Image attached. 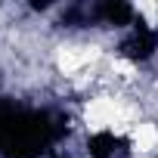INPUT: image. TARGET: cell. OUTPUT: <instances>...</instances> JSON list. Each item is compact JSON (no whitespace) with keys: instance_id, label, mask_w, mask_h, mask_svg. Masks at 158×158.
I'll return each instance as SVG.
<instances>
[{"instance_id":"2","label":"cell","mask_w":158,"mask_h":158,"mask_svg":"<svg viewBox=\"0 0 158 158\" xmlns=\"http://www.w3.org/2000/svg\"><path fill=\"white\" fill-rule=\"evenodd\" d=\"M102 56L99 47H59L56 53V65L62 74H74L77 68H84L87 62H96Z\"/></svg>"},{"instance_id":"5","label":"cell","mask_w":158,"mask_h":158,"mask_svg":"<svg viewBox=\"0 0 158 158\" xmlns=\"http://www.w3.org/2000/svg\"><path fill=\"white\" fill-rule=\"evenodd\" d=\"M112 71L121 74V77H133V74H136L133 62H127V59H112Z\"/></svg>"},{"instance_id":"3","label":"cell","mask_w":158,"mask_h":158,"mask_svg":"<svg viewBox=\"0 0 158 158\" xmlns=\"http://www.w3.org/2000/svg\"><path fill=\"white\" fill-rule=\"evenodd\" d=\"M130 136H133V149L136 152H152L158 146V127L149 124V121H139L130 127Z\"/></svg>"},{"instance_id":"1","label":"cell","mask_w":158,"mask_h":158,"mask_svg":"<svg viewBox=\"0 0 158 158\" xmlns=\"http://www.w3.org/2000/svg\"><path fill=\"white\" fill-rule=\"evenodd\" d=\"M130 109H124L118 99L112 96H96L84 106V121L90 127V133H99V130H127L130 124Z\"/></svg>"},{"instance_id":"4","label":"cell","mask_w":158,"mask_h":158,"mask_svg":"<svg viewBox=\"0 0 158 158\" xmlns=\"http://www.w3.org/2000/svg\"><path fill=\"white\" fill-rule=\"evenodd\" d=\"M133 10H136V13H143L149 25H158V3H152V0H136Z\"/></svg>"}]
</instances>
